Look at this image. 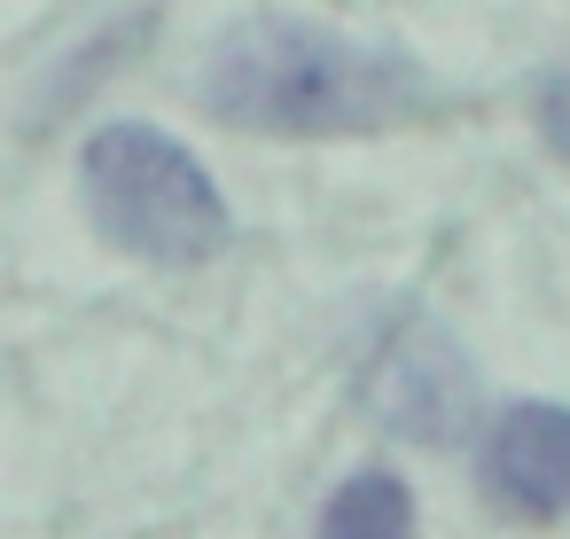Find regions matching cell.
I'll return each instance as SVG.
<instances>
[{
  "label": "cell",
  "mask_w": 570,
  "mask_h": 539,
  "mask_svg": "<svg viewBox=\"0 0 570 539\" xmlns=\"http://www.w3.org/2000/svg\"><path fill=\"white\" fill-rule=\"evenodd\" d=\"M313 539H414V492L399 477L367 469V477H352V484L328 492Z\"/></svg>",
  "instance_id": "5b68a950"
},
{
  "label": "cell",
  "mask_w": 570,
  "mask_h": 539,
  "mask_svg": "<svg viewBox=\"0 0 570 539\" xmlns=\"http://www.w3.org/2000/svg\"><path fill=\"white\" fill-rule=\"evenodd\" d=\"M204 102L212 118L250 126V134L352 141V134H391V126L430 118L438 87L399 48H367L328 24H297V17H258L219 40L204 71Z\"/></svg>",
  "instance_id": "6da1fadb"
},
{
  "label": "cell",
  "mask_w": 570,
  "mask_h": 539,
  "mask_svg": "<svg viewBox=\"0 0 570 539\" xmlns=\"http://www.w3.org/2000/svg\"><path fill=\"white\" fill-rule=\"evenodd\" d=\"M367 406H375L383 430H399V438H414V445H445V438L469 430L476 375H469L461 344H453L438 321H414V329H399V336L375 352Z\"/></svg>",
  "instance_id": "3957f363"
},
{
  "label": "cell",
  "mask_w": 570,
  "mask_h": 539,
  "mask_svg": "<svg viewBox=\"0 0 570 539\" xmlns=\"http://www.w3.org/2000/svg\"><path fill=\"white\" fill-rule=\"evenodd\" d=\"M539 134H547V149L570 165V71H554V79L539 87Z\"/></svg>",
  "instance_id": "8992f818"
},
{
  "label": "cell",
  "mask_w": 570,
  "mask_h": 539,
  "mask_svg": "<svg viewBox=\"0 0 570 539\" xmlns=\"http://www.w3.org/2000/svg\"><path fill=\"white\" fill-rule=\"evenodd\" d=\"M476 484L492 508L523 516V523H547L570 508V406H508L476 453Z\"/></svg>",
  "instance_id": "277c9868"
},
{
  "label": "cell",
  "mask_w": 570,
  "mask_h": 539,
  "mask_svg": "<svg viewBox=\"0 0 570 539\" xmlns=\"http://www.w3.org/2000/svg\"><path fill=\"white\" fill-rule=\"evenodd\" d=\"M79 188L95 227L157 266H196L227 243V204L212 173L157 126H102L79 157Z\"/></svg>",
  "instance_id": "7a4b0ae2"
}]
</instances>
